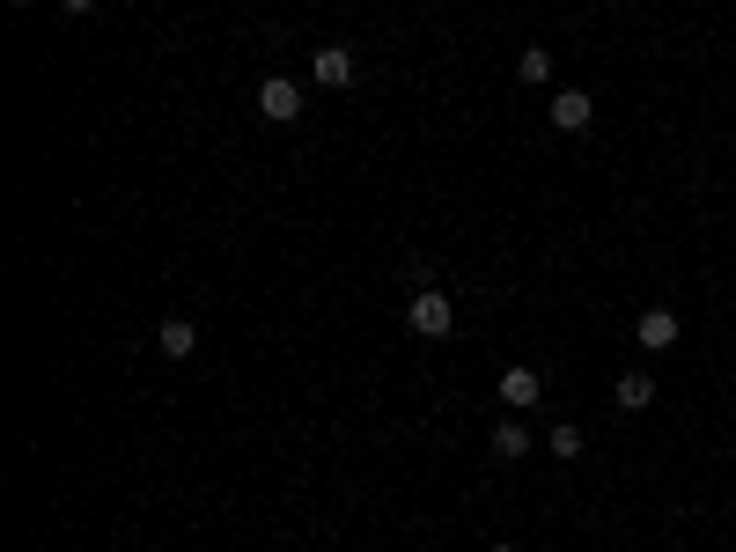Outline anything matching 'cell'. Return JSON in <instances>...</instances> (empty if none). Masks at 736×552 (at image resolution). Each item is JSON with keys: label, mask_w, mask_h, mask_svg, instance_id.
<instances>
[{"label": "cell", "mask_w": 736, "mask_h": 552, "mask_svg": "<svg viewBox=\"0 0 736 552\" xmlns=\"http://www.w3.org/2000/svg\"><path fill=\"white\" fill-rule=\"evenodd\" d=\"M545 398V376H538V368H501V405H508V413H530V405Z\"/></svg>", "instance_id": "obj_3"}, {"label": "cell", "mask_w": 736, "mask_h": 552, "mask_svg": "<svg viewBox=\"0 0 736 552\" xmlns=\"http://www.w3.org/2000/svg\"><path fill=\"white\" fill-rule=\"evenodd\" d=\"M634 339H641L648 354H663V346H677V317H671V309H641V324H634Z\"/></svg>", "instance_id": "obj_7"}, {"label": "cell", "mask_w": 736, "mask_h": 552, "mask_svg": "<svg viewBox=\"0 0 736 552\" xmlns=\"http://www.w3.org/2000/svg\"><path fill=\"white\" fill-rule=\"evenodd\" d=\"M516 74H523V82H545V74H552V52H545V45H530V52L516 60Z\"/></svg>", "instance_id": "obj_10"}, {"label": "cell", "mask_w": 736, "mask_h": 552, "mask_svg": "<svg viewBox=\"0 0 736 552\" xmlns=\"http://www.w3.org/2000/svg\"><path fill=\"white\" fill-rule=\"evenodd\" d=\"M258 111H266L273 125H295V119H303V82H287V74H266V82H258Z\"/></svg>", "instance_id": "obj_2"}, {"label": "cell", "mask_w": 736, "mask_h": 552, "mask_svg": "<svg viewBox=\"0 0 736 552\" xmlns=\"http://www.w3.org/2000/svg\"><path fill=\"white\" fill-rule=\"evenodd\" d=\"M487 552H516V545H487Z\"/></svg>", "instance_id": "obj_12"}, {"label": "cell", "mask_w": 736, "mask_h": 552, "mask_svg": "<svg viewBox=\"0 0 736 552\" xmlns=\"http://www.w3.org/2000/svg\"><path fill=\"white\" fill-rule=\"evenodd\" d=\"M552 450H560V457H582V428H575V420H560V428H552Z\"/></svg>", "instance_id": "obj_11"}, {"label": "cell", "mask_w": 736, "mask_h": 552, "mask_svg": "<svg viewBox=\"0 0 736 552\" xmlns=\"http://www.w3.org/2000/svg\"><path fill=\"white\" fill-rule=\"evenodd\" d=\"M309 82L346 89V82H354V52H346V45H317V52H309Z\"/></svg>", "instance_id": "obj_4"}, {"label": "cell", "mask_w": 736, "mask_h": 552, "mask_svg": "<svg viewBox=\"0 0 736 552\" xmlns=\"http://www.w3.org/2000/svg\"><path fill=\"white\" fill-rule=\"evenodd\" d=\"M523 450H530L523 420H501V428H493V457H523Z\"/></svg>", "instance_id": "obj_9"}, {"label": "cell", "mask_w": 736, "mask_h": 552, "mask_svg": "<svg viewBox=\"0 0 736 552\" xmlns=\"http://www.w3.org/2000/svg\"><path fill=\"white\" fill-rule=\"evenodd\" d=\"M589 119H597V103H589L582 89H560V96H552V125H560V133H589Z\"/></svg>", "instance_id": "obj_6"}, {"label": "cell", "mask_w": 736, "mask_h": 552, "mask_svg": "<svg viewBox=\"0 0 736 552\" xmlns=\"http://www.w3.org/2000/svg\"><path fill=\"white\" fill-rule=\"evenodd\" d=\"M618 405H626V413H641V405H655V376H641V368H626V376H618Z\"/></svg>", "instance_id": "obj_8"}, {"label": "cell", "mask_w": 736, "mask_h": 552, "mask_svg": "<svg viewBox=\"0 0 736 552\" xmlns=\"http://www.w3.org/2000/svg\"><path fill=\"white\" fill-rule=\"evenodd\" d=\"M155 346H162V361H192V346H199V324H192V317H162Z\"/></svg>", "instance_id": "obj_5"}, {"label": "cell", "mask_w": 736, "mask_h": 552, "mask_svg": "<svg viewBox=\"0 0 736 552\" xmlns=\"http://www.w3.org/2000/svg\"><path fill=\"white\" fill-rule=\"evenodd\" d=\"M405 324H413L420 339H450V332H457V303H450V295H434V287H420V295H413V309H405Z\"/></svg>", "instance_id": "obj_1"}]
</instances>
